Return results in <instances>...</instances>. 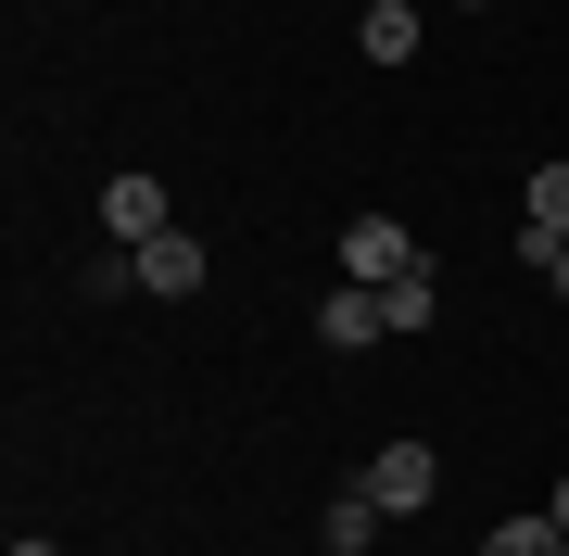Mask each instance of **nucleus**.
I'll use <instances>...</instances> for the list:
<instances>
[{"mask_svg":"<svg viewBox=\"0 0 569 556\" xmlns=\"http://www.w3.org/2000/svg\"><path fill=\"white\" fill-rule=\"evenodd\" d=\"M13 556H63V544H51V532H26V544H13Z\"/></svg>","mask_w":569,"mask_h":556,"instance_id":"obj_12","label":"nucleus"},{"mask_svg":"<svg viewBox=\"0 0 569 556\" xmlns=\"http://www.w3.org/2000/svg\"><path fill=\"white\" fill-rule=\"evenodd\" d=\"M456 13H481V0H456Z\"/></svg>","mask_w":569,"mask_h":556,"instance_id":"obj_14","label":"nucleus"},{"mask_svg":"<svg viewBox=\"0 0 569 556\" xmlns=\"http://www.w3.org/2000/svg\"><path fill=\"white\" fill-rule=\"evenodd\" d=\"M418 266H430V253H418V241H406L392 215H355V228H342V279L392 291V279H418Z\"/></svg>","mask_w":569,"mask_h":556,"instance_id":"obj_2","label":"nucleus"},{"mask_svg":"<svg viewBox=\"0 0 569 556\" xmlns=\"http://www.w3.org/2000/svg\"><path fill=\"white\" fill-rule=\"evenodd\" d=\"M102 228H114L127 253L164 241V228H178V215H164V178H102Z\"/></svg>","mask_w":569,"mask_h":556,"instance_id":"obj_3","label":"nucleus"},{"mask_svg":"<svg viewBox=\"0 0 569 556\" xmlns=\"http://www.w3.org/2000/svg\"><path fill=\"white\" fill-rule=\"evenodd\" d=\"M317 544H329V556H367V544H380V506H367V494H329Z\"/></svg>","mask_w":569,"mask_h":556,"instance_id":"obj_7","label":"nucleus"},{"mask_svg":"<svg viewBox=\"0 0 569 556\" xmlns=\"http://www.w3.org/2000/svg\"><path fill=\"white\" fill-rule=\"evenodd\" d=\"M127 266H140V291H164V304H178V291H203V241H190V228H164V241H140Z\"/></svg>","mask_w":569,"mask_h":556,"instance_id":"obj_5","label":"nucleus"},{"mask_svg":"<svg viewBox=\"0 0 569 556\" xmlns=\"http://www.w3.org/2000/svg\"><path fill=\"white\" fill-rule=\"evenodd\" d=\"M531 228H569V165H545V178H531Z\"/></svg>","mask_w":569,"mask_h":556,"instance_id":"obj_11","label":"nucleus"},{"mask_svg":"<svg viewBox=\"0 0 569 556\" xmlns=\"http://www.w3.org/2000/svg\"><path fill=\"white\" fill-rule=\"evenodd\" d=\"M355 494L380 506V518H418L430 494H443V455H430V443H380V455L355 468Z\"/></svg>","mask_w":569,"mask_h":556,"instance_id":"obj_1","label":"nucleus"},{"mask_svg":"<svg viewBox=\"0 0 569 556\" xmlns=\"http://www.w3.org/2000/svg\"><path fill=\"white\" fill-rule=\"evenodd\" d=\"M519 253H531V279H545V291H569V228H531V215H519Z\"/></svg>","mask_w":569,"mask_h":556,"instance_id":"obj_9","label":"nucleus"},{"mask_svg":"<svg viewBox=\"0 0 569 556\" xmlns=\"http://www.w3.org/2000/svg\"><path fill=\"white\" fill-rule=\"evenodd\" d=\"M355 51L367 63H406L418 51V13H406V0H367V13H355Z\"/></svg>","mask_w":569,"mask_h":556,"instance_id":"obj_6","label":"nucleus"},{"mask_svg":"<svg viewBox=\"0 0 569 556\" xmlns=\"http://www.w3.org/2000/svg\"><path fill=\"white\" fill-rule=\"evenodd\" d=\"M545 518H557V532H569V481H557V494H545Z\"/></svg>","mask_w":569,"mask_h":556,"instance_id":"obj_13","label":"nucleus"},{"mask_svg":"<svg viewBox=\"0 0 569 556\" xmlns=\"http://www.w3.org/2000/svg\"><path fill=\"white\" fill-rule=\"evenodd\" d=\"M317 330H329V354H355V342H392V316H380V291H367V279H329Z\"/></svg>","mask_w":569,"mask_h":556,"instance_id":"obj_4","label":"nucleus"},{"mask_svg":"<svg viewBox=\"0 0 569 556\" xmlns=\"http://www.w3.org/2000/svg\"><path fill=\"white\" fill-rule=\"evenodd\" d=\"M380 316H392V330H430V266H418V279H392V291H380Z\"/></svg>","mask_w":569,"mask_h":556,"instance_id":"obj_10","label":"nucleus"},{"mask_svg":"<svg viewBox=\"0 0 569 556\" xmlns=\"http://www.w3.org/2000/svg\"><path fill=\"white\" fill-rule=\"evenodd\" d=\"M481 556H569V532H557V518H493Z\"/></svg>","mask_w":569,"mask_h":556,"instance_id":"obj_8","label":"nucleus"}]
</instances>
